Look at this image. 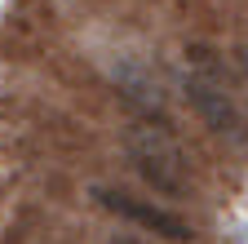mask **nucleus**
<instances>
[{
	"instance_id": "3",
	"label": "nucleus",
	"mask_w": 248,
	"mask_h": 244,
	"mask_svg": "<svg viewBox=\"0 0 248 244\" xmlns=\"http://www.w3.org/2000/svg\"><path fill=\"white\" fill-rule=\"evenodd\" d=\"M93 200H98L107 213H115V218L124 222H133L151 235H160V240H173V244H186V240H195V231L186 227L177 213L160 209V204H151V200H138L129 191H115V187H93Z\"/></svg>"
},
{
	"instance_id": "7",
	"label": "nucleus",
	"mask_w": 248,
	"mask_h": 244,
	"mask_svg": "<svg viewBox=\"0 0 248 244\" xmlns=\"http://www.w3.org/2000/svg\"><path fill=\"white\" fill-rule=\"evenodd\" d=\"M235 63H239V71H244V80H248V45L239 49V58H235Z\"/></svg>"
},
{
	"instance_id": "5",
	"label": "nucleus",
	"mask_w": 248,
	"mask_h": 244,
	"mask_svg": "<svg viewBox=\"0 0 248 244\" xmlns=\"http://www.w3.org/2000/svg\"><path fill=\"white\" fill-rule=\"evenodd\" d=\"M186 58H191V71L204 76V80H217V84H231V71H226V58L208 49V45H191L186 49Z\"/></svg>"
},
{
	"instance_id": "6",
	"label": "nucleus",
	"mask_w": 248,
	"mask_h": 244,
	"mask_svg": "<svg viewBox=\"0 0 248 244\" xmlns=\"http://www.w3.org/2000/svg\"><path fill=\"white\" fill-rule=\"evenodd\" d=\"M111 244H155L151 235H129V231H120V235H111Z\"/></svg>"
},
{
	"instance_id": "2",
	"label": "nucleus",
	"mask_w": 248,
	"mask_h": 244,
	"mask_svg": "<svg viewBox=\"0 0 248 244\" xmlns=\"http://www.w3.org/2000/svg\"><path fill=\"white\" fill-rule=\"evenodd\" d=\"M182 94L191 102V111L204 120V129H213L217 138H231V142H248V120L235 107L231 84H217V80H204V76L191 71L186 84H182Z\"/></svg>"
},
{
	"instance_id": "4",
	"label": "nucleus",
	"mask_w": 248,
	"mask_h": 244,
	"mask_svg": "<svg viewBox=\"0 0 248 244\" xmlns=\"http://www.w3.org/2000/svg\"><path fill=\"white\" fill-rule=\"evenodd\" d=\"M107 76H111V84H115V94L129 102L138 115H146V120H160V125H169V102H164V89H160V80H155V71L146 67V63H138V58H115V63L107 67Z\"/></svg>"
},
{
	"instance_id": "1",
	"label": "nucleus",
	"mask_w": 248,
	"mask_h": 244,
	"mask_svg": "<svg viewBox=\"0 0 248 244\" xmlns=\"http://www.w3.org/2000/svg\"><path fill=\"white\" fill-rule=\"evenodd\" d=\"M124 156H129L133 173L146 182L155 195H186L191 191V173H186V156L182 146L169 138V129L155 125H129L124 129Z\"/></svg>"
}]
</instances>
